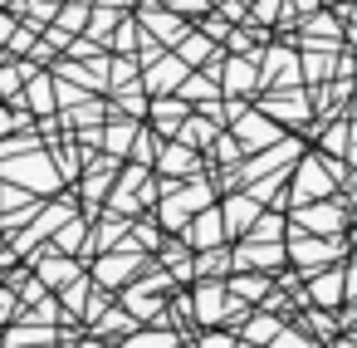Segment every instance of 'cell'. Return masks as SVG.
<instances>
[{"mask_svg":"<svg viewBox=\"0 0 357 348\" xmlns=\"http://www.w3.org/2000/svg\"><path fill=\"white\" fill-rule=\"evenodd\" d=\"M313 191L323 196V191H328V177H323V167L308 162V167H303V187H298V196H313Z\"/></svg>","mask_w":357,"mask_h":348,"instance_id":"cell-1","label":"cell"},{"mask_svg":"<svg viewBox=\"0 0 357 348\" xmlns=\"http://www.w3.org/2000/svg\"><path fill=\"white\" fill-rule=\"evenodd\" d=\"M303 226H313V231H333V226H337V211H328V206H323V211H303Z\"/></svg>","mask_w":357,"mask_h":348,"instance_id":"cell-2","label":"cell"},{"mask_svg":"<svg viewBox=\"0 0 357 348\" xmlns=\"http://www.w3.org/2000/svg\"><path fill=\"white\" fill-rule=\"evenodd\" d=\"M50 338H54L50 328H15V333H10L6 343H50Z\"/></svg>","mask_w":357,"mask_h":348,"instance_id":"cell-3","label":"cell"},{"mask_svg":"<svg viewBox=\"0 0 357 348\" xmlns=\"http://www.w3.org/2000/svg\"><path fill=\"white\" fill-rule=\"evenodd\" d=\"M128 343H176V338H172V333H152V328H147V333H137V338H128Z\"/></svg>","mask_w":357,"mask_h":348,"instance_id":"cell-4","label":"cell"}]
</instances>
